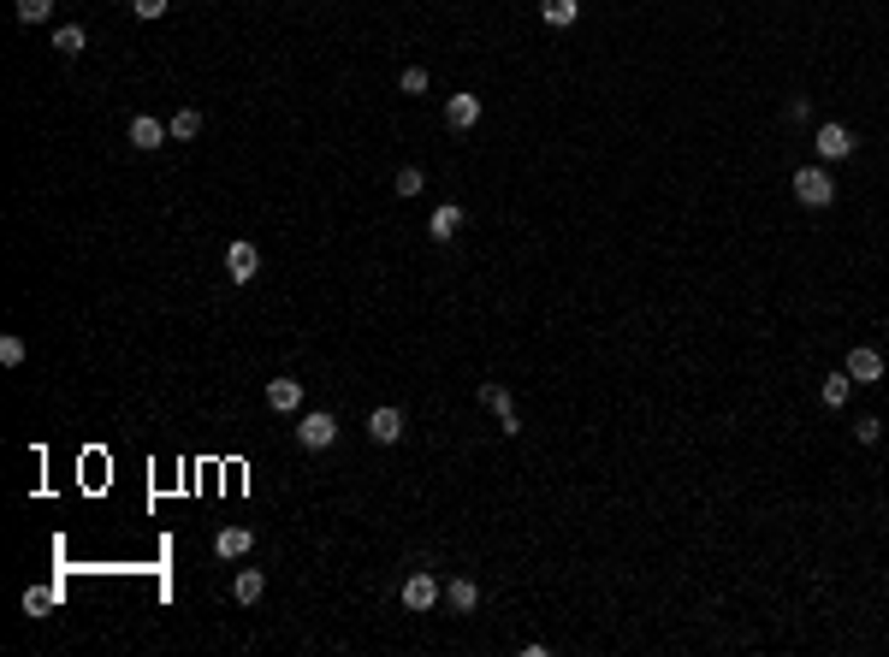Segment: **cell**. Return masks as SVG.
<instances>
[{
  "label": "cell",
  "instance_id": "6da1fadb",
  "mask_svg": "<svg viewBox=\"0 0 889 657\" xmlns=\"http://www.w3.org/2000/svg\"><path fill=\"white\" fill-rule=\"evenodd\" d=\"M795 201L801 208H830L836 201V178H830V166H795Z\"/></svg>",
  "mask_w": 889,
  "mask_h": 657
},
{
  "label": "cell",
  "instance_id": "7a4b0ae2",
  "mask_svg": "<svg viewBox=\"0 0 889 657\" xmlns=\"http://www.w3.org/2000/svg\"><path fill=\"white\" fill-rule=\"evenodd\" d=\"M255 273H262V249L250 237H232L226 243V279L232 285H255Z\"/></svg>",
  "mask_w": 889,
  "mask_h": 657
},
{
  "label": "cell",
  "instance_id": "3957f363",
  "mask_svg": "<svg viewBox=\"0 0 889 657\" xmlns=\"http://www.w3.org/2000/svg\"><path fill=\"white\" fill-rule=\"evenodd\" d=\"M332 438H339V421H332L326 409H309V415H297V445H302V450H326Z\"/></svg>",
  "mask_w": 889,
  "mask_h": 657
},
{
  "label": "cell",
  "instance_id": "277c9868",
  "mask_svg": "<svg viewBox=\"0 0 889 657\" xmlns=\"http://www.w3.org/2000/svg\"><path fill=\"white\" fill-rule=\"evenodd\" d=\"M166 142H173V124L166 119H154V113H137V119H131V149L154 154V149H166Z\"/></svg>",
  "mask_w": 889,
  "mask_h": 657
},
{
  "label": "cell",
  "instance_id": "5b68a950",
  "mask_svg": "<svg viewBox=\"0 0 889 657\" xmlns=\"http://www.w3.org/2000/svg\"><path fill=\"white\" fill-rule=\"evenodd\" d=\"M813 149H818V161H825V166H836V161H848V154H854V131H848V124H818Z\"/></svg>",
  "mask_w": 889,
  "mask_h": 657
},
{
  "label": "cell",
  "instance_id": "8992f818",
  "mask_svg": "<svg viewBox=\"0 0 889 657\" xmlns=\"http://www.w3.org/2000/svg\"><path fill=\"white\" fill-rule=\"evenodd\" d=\"M842 373H848L854 385H877V379H884V356H877L872 344H854V349H848V368H842Z\"/></svg>",
  "mask_w": 889,
  "mask_h": 657
},
{
  "label": "cell",
  "instance_id": "52a82bcc",
  "mask_svg": "<svg viewBox=\"0 0 889 657\" xmlns=\"http://www.w3.org/2000/svg\"><path fill=\"white\" fill-rule=\"evenodd\" d=\"M480 403H487V409L492 415H499V427H504V433H522V421H516V403H510V391H504V385L499 379H487V385H480Z\"/></svg>",
  "mask_w": 889,
  "mask_h": 657
},
{
  "label": "cell",
  "instance_id": "ba28073f",
  "mask_svg": "<svg viewBox=\"0 0 889 657\" xmlns=\"http://www.w3.org/2000/svg\"><path fill=\"white\" fill-rule=\"evenodd\" d=\"M267 409L273 415H302V379H267Z\"/></svg>",
  "mask_w": 889,
  "mask_h": 657
},
{
  "label": "cell",
  "instance_id": "9c48e42d",
  "mask_svg": "<svg viewBox=\"0 0 889 657\" xmlns=\"http://www.w3.org/2000/svg\"><path fill=\"white\" fill-rule=\"evenodd\" d=\"M403 604H410L415 616H421V610H433V604H439V581H433L427 569H415L410 581H403Z\"/></svg>",
  "mask_w": 889,
  "mask_h": 657
},
{
  "label": "cell",
  "instance_id": "30bf717a",
  "mask_svg": "<svg viewBox=\"0 0 889 657\" xmlns=\"http://www.w3.org/2000/svg\"><path fill=\"white\" fill-rule=\"evenodd\" d=\"M368 438H374V445H398V438H403V409H391V403L374 409V415H368Z\"/></svg>",
  "mask_w": 889,
  "mask_h": 657
},
{
  "label": "cell",
  "instance_id": "8fae6325",
  "mask_svg": "<svg viewBox=\"0 0 889 657\" xmlns=\"http://www.w3.org/2000/svg\"><path fill=\"white\" fill-rule=\"evenodd\" d=\"M250 545H255L250 527H220V534H213V557H226V563L250 557Z\"/></svg>",
  "mask_w": 889,
  "mask_h": 657
},
{
  "label": "cell",
  "instance_id": "7c38bea8",
  "mask_svg": "<svg viewBox=\"0 0 889 657\" xmlns=\"http://www.w3.org/2000/svg\"><path fill=\"white\" fill-rule=\"evenodd\" d=\"M445 124H451V131H475L480 124V95H451L445 101Z\"/></svg>",
  "mask_w": 889,
  "mask_h": 657
},
{
  "label": "cell",
  "instance_id": "4fadbf2b",
  "mask_svg": "<svg viewBox=\"0 0 889 657\" xmlns=\"http://www.w3.org/2000/svg\"><path fill=\"white\" fill-rule=\"evenodd\" d=\"M457 231H463V208H457V201L433 208V220H427V237H433V243H451Z\"/></svg>",
  "mask_w": 889,
  "mask_h": 657
},
{
  "label": "cell",
  "instance_id": "5bb4252c",
  "mask_svg": "<svg viewBox=\"0 0 889 657\" xmlns=\"http://www.w3.org/2000/svg\"><path fill=\"white\" fill-rule=\"evenodd\" d=\"M539 18H546L551 30H569L581 18V0H539Z\"/></svg>",
  "mask_w": 889,
  "mask_h": 657
},
{
  "label": "cell",
  "instance_id": "9a60e30c",
  "mask_svg": "<svg viewBox=\"0 0 889 657\" xmlns=\"http://www.w3.org/2000/svg\"><path fill=\"white\" fill-rule=\"evenodd\" d=\"M262 593H267V574L262 569H243L238 581H232V598H238V604H255Z\"/></svg>",
  "mask_w": 889,
  "mask_h": 657
},
{
  "label": "cell",
  "instance_id": "2e32d148",
  "mask_svg": "<svg viewBox=\"0 0 889 657\" xmlns=\"http://www.w3.org/2000/svg\"><path fill=\"white\" fill-rule=\"evenodd\" d=\"M166 124H173V142H190V137H202V113H196V107H178V113H173Z\"/></svg>",
  "mask_w": 889,
  "mask_h": 657
},
{
  "label": "cell",
  "instance_id": "e0dca14e",
  "mask_svg": "<svg viewBox=\"0 0 889 657\" xmlns=\"http://www.w3.org/2000/svg\"><path fill=\"white\" fill-rule=\"evenodd\" d=\"M445 598H451V610H463V616H469V610L480 604V586H475V581H463V574H457V581L445 586Z\"/></svg>",
  "mask_w": 889,
  "mask_h": 657
},
{
  "label": "cell",
  "instance_id": "ac0fdd59",
  "mask_svg": "<svg viewBox=\"0 0 889 657\" xmlns=\"http://www.w3.org/2000/svg\"><path fill=\"white\" fill-rule=\"evenodd\" d=\"M818 397H825V403H830V409H842V403H848V397H854V379H848V373H830V379H825V385H818Z\"/></svg>",
  "mask_w": 889,
  "mask_h": 657
},
{
  "label": "cell",
  "instance_id": "d6986e66",
  "mask_svg": "<svg viewBox=\"0 0 889 657\" xmlns=\"http://www.w3.org/2000/svg\"><path fill=\"white\" fill-rule=\"evenodd\" d=\"M13 13H18V25H48L54 0H13Z\"/></svg>",
  "mask_w": 889,
  "mask_h": 657
},
{
  "label": "cell",
  "instance_id": "ffe728a7",
  "mask_svg": "<svg viewBox=\"0 0 889 657\" xmlns=\"http://www.w3.org/2000/svg\"><path fill=\"white\" fill-rule=\"evenodd\" d=\"M54 48H60L65 60H77V54H84V25H60L54 30Z\"/></svg>",
  "mask_w": 889,
  "mask_h": 657
},
{
  "label": "cell",
  "instance_id": "44dd1931",
  "mask_svg": "<svg viewBox=\"0 0 889 657\" xmlns=\"http://www.w3.org/2000/svg\"><path fill=\"white\" fill-rule=\"evenodd\" d=\"M391 190H398V196H421V190H427V178H421V166H403V172H398V184H391Z\"/></svg>",
  "mask_w": 889,
  "mask_h": 657
},
{
  "label": "cell",
  "instance_id": "7402d4cb",
  "mask_svg": "<svg viewBox=\"0 0 889 657\" xmlns=\"http://www.w3.org/2000/svg\"><path fill=\"white\" fill-rule=\"evenodd\" d=\"M398 89H403V95H427V72H421V65H403V72H398Z\"/></svg>",
  "mask_w": 889,
  "mask_h": 657
},
{
  "label": "cell",
  "instance_id": "603a6c76",
  "mask_svg": "<svg viewBox=\"0 0 889 657\" xmlns=\"http://www.w3.org/2000/svg\"><path fill=\"white\" fill-rule=\"evenodd\" d=\"M48 610H54V593H48V586H30V593H25V616H48Z\"/></svg>",
  "mask_w": 889,
  "mask_h": 657
},
{
  "label": "cell",
  "instance_id": "cb8c5ba5",
  "mask_svg": "<svg viewBox=\"0 0 889 657\" xmlns=\"http://www.w3.org/2000/svg\"><path fill=\"white\" fill-rule=\"evenodd\" d=\"M18 361H25V338L6 332V338H0V368H18Z\"/></svg>",
  "mask_w": 889,
  "mask_h": 657
},
{
  "label": "cell",
  "instance_id": "d4e9b609",
  "mask_svg": "<svg viewBox=\"0 0 889 657\" xmlns=\"http://www.w3.org/2000/svg\"><path fill=\"white\" fill-rule=\"evenodd\" d=\"M854 438H860V445H877V438H884V421H877V415H860V421H854Z\"/></svg>",
  "mask_w": 889,
  "mask_h": 657
},
{
  "label": "cell",
  "instance_id": "484cf974",
  "mask_svg": "<svg viewBox=\"0 0 889 657\" xmlns=\"http://www.w3.org/2000/svg\"><path fill=\"white\" fill-rule=\"evenodd\" d=\"M783 119H789V124H806V119H813V101H806V95H789V101H783Z\"/></svg>",
  "mask_w": 889,
  "mask_h": 657
},
{
  "label": "cell",
  "instance_id": "4316f807",
  "mask_svg": "<svg viewBox=\"0 0 889 657\" xmlns=\"http://www.w3.org/2000/svg\"><path fill=\"white\" fill-rule=\"evenodd\" d=\"M131 13H137V18H161L166 0H131Z\"/></svg>",
  "mask_w": 889,
  "mask_h": 657
}]
</instances>
